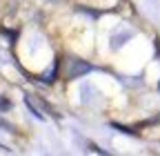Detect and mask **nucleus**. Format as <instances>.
Listing matches in <instances>:
<instances>
[{
  "mask_svg": "<svg viewBox=\"0 0 160 156\" xmlns=\"http://www.w3.org/2000/svg\"><path fill=\"white\" fill-rule=\"evenodd\" d=\"M67 63L71 65V69H67V78H78L80 74H87V71L91 69L87 63H82V60H76V58H69Z\"/></svg>",
  "mask_w": 160,
  "mask_h": 156,
  "instance_id": "1",
  "label": "nucleus"
}]
</instances>
